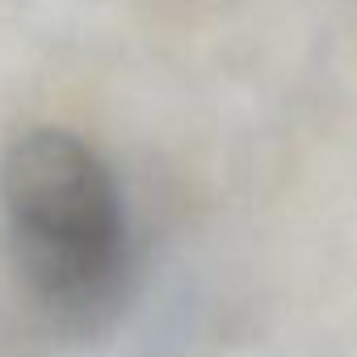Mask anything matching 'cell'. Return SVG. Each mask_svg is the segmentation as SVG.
<instances>
[{
	"instance_id": "obj_1",
	"label": "cell",
	"mask_w": 357,
	"mask_h": 357,
	"mask_svg": "<svg viewBox=\"0 0 357 357\" xmlns=\"http://www.w3.org/2000/svg\"><path fill=\"white\" fill-rule=\"evenodd\" d=\"M9 257L30 298L72 336H97L126 298L130 240L118 176L68 126H30L0 155Z\"/></svg>"
}]
</instances>
